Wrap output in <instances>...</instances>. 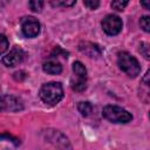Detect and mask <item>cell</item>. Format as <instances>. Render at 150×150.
Segmentation results:
<instances>
[{
    "label": "cell",
    "instance_id": "2e32d148",
    "mask_svg": "<svg viewBox=\"0 0 150 150\" xmlns=\"http://www.w3.org/2000/svg\"><path fill=\"white\" fill-rule=\"evenodd\" d=\"M8 46H9V43H8L7 38H6L4 34H0V55L4 54V53L7 50Z\"/></svg>",
    "mask_w": 150,
    "mask_h": 150
},
{
    "label": "cell",
    "instance_id": "9c48e42d",
    "mask_svg": "<svg viewBox=\"0 0 150 150\" xmlns=\"http://www.w3.org/2000/svg\"><path fill=\"white\" fill-rule=\"evenodd\" d=\"M42 69L45 73L47 74H50V75H57L62 71V64L60 63L59 60L56 59H49L47 60L43 66H42Z\"/></svg>",
    "mask_w": 150,
    "mask_h": 150
},
{
    "label": "cell",
    "instance_id": "5b68a950",
    "mask_svg": "<svg viewBox=\"0 0 150 150\" xmlns=\"http://www.w3.org/2000/svg\"><path fill=\"white\" fill-rule=\"evenodd\" d=\"M22 34L26 38H35L40 33V22L34 16H23L20 21Z\"/></svg>",
    "mask_w": 150,
    "mask_h": 150
},
{
    "label": "cell",
    "instance_id": "8992f818",
    "mask_svg": "<svg viewBox=\"0 0 150 150\" xmlns=\"http://www.w3.org/2000/svg\"><path fill=\"white\" fill-rule=\"evenodd\" d=\"M102 28L108 35H117L122 30V20L115 14H109L102 20Z\"/></svg>",
    "mask_w": 150,
    "mask_h": 150
},
{
    "label": "cell",
    "instance_id": "5bb4252c",
    "mask_svg": "<svg viewBox=\"0 0 150 150\" xmlns=\"http://www.w3.org/2000/svg\"><path fill=\"white\" fill-rule=\"evenodd\" d=\"M139 25H141V28L144 32L149 33L150 32V16L149 15H143L139 20Z\"/></svg>",
    "mask_w": 150,
    "mask_h": 150
},
{
    "label": "cell",
    "instance_id": "8fae6325",
    "mask_svg": "<svg viewBox=\"0 0 150 150\" xmlns=\"http://www.w3.org/2000/svg\"><path fill=\"white\" fill-rule=\"evenodd\" d=\"M73 73H74V76H76V77L87 79V69H86L84 64L80 61H75L73 63Z\"/></svg>",
    "mask_w": 150,
    "mask_h": 150
},
{
    "label": "cell",
    "instance_id": "ba28073f",
    "mask_svg": "<svg viewBox=\"0 0 150 150\" xmlns=\"http://www.w3.org/2000/svg\"><path fill=\"white\" fill-rule=\"evenodd\" d=\"M79 49L88 55L89 57H100L101 54H102V49L101 47L97 45V43H94V42H89V41H83L79 45Z\"/></svg>",
    "mask_w": 150,
    "mask_h": 150
},
{
    "label": "cell",
    "instance_id": "6da1fadb",
    "mask_svg": "<svg viewBox=\"0 0 150 150\" xmlns=\"http://www.w3.org/2000/svg\"><path fill=\"white\" fill-rule=\"evenodd\" d=\"M39 96L43 103L55 105L63 98V87L60 82H48L41 86Z\"/></svg>",
    "mask_w": 150,
    "mask_h": 150
},
{
    "label": "cell",
    "instance_id": "ffe728a7",
    "mask_svg": "<svg viewBox=\"0 0 150 150\" xmlns=\"http://www.w3.org/2000/svg\"><path fill=\"white\" fill-rule=\"evenodd\" d=\"M148 77H149V71H146V73H145V76H144V79H143V82L145 83V86H149V81H148Z\"/></svg>",
    "mask_w": 150,
    "mask_h": 150
},
{
    "label": "cell",
    "instance_id": "52a82bcc",
    "mask_svg": "<svg viewBox=\"0 0 150 150\" xmlns=\"http://www.w3.org/2000/svg\"><path fill=\"white\" fill-rule=\"evenodd\" d=\"M25 56H26L25 52H23L20 47L15 46V47H13V48L9 50L8 54H6V55L2 57L1 61H2V63H4L6 67H15V66L20 64V63L25 60Z\"/></svg>",
    "mask_w": 150,
    "mask_h": 150
},
{
    "label": "cell",
    "instance_id": "d6986e66",
    "mask_svg": "<svg viewBox=\"0 0 150 150\" xmlns=\"http://www.w3.org/2000/svg\"><path fill=\"white\" fill-rule=\"evenodd\" d=\"M139 52L143 54V56H144L145 59H149V45H148V43H145V42L141 43V46H139Z\"/></svg>",
    "mask_w": 150,
    "mask_h": 150
},
{
    "label": "cell",
    "instance_id": "7c38bea8",
    "mask_svg": "<svg viewBox=\"0 0 150 150\" xmlns=\"http://www.w3.org/2000/svg\"><path fill=\"white\" fill-rule=\"evenodd\" d=\"M77 110L81 112V115L82 116H84V117H87V116H89L90 114H91V111H93V104L90 103V102H79V104H77Z\"/></svg>",
    "mask_w": 150,
    "mask_h": 150
},
{
    "label": "cell",
    "instance_id": "3957f363",
    "mask_svg": "<svg viewBox=\"0 0 150 150\" xmlns=\"http://www.w3.org/2000/svg\"><path fill=\"white\" fill-rule=\"evenodd\" d=\"M117 63L122 71H124L130 77H136L141 73L139 62L135 56L128 52H121L117 55Z\"/></svg>",
    "mask_w": 150,
    "mask_h": 150
},
{
    "label": "cell",
    "instance_id": "30bf717a",
    "mask_svg": "<svg viewBox=\"0 0 150 150\" xmlns=\"http://www.w3.org/2000/svg\"><path fill=\"white\" fill-rule=\"evenodd\" d=\"M70 86H71V89L75 91H83L87 88V79L74 76L70 81Z\"/></svg>",
    "mask_w": 150,
    "mask_h": 150
},
{
    "label": "cell",
    "instance_id": "277c9868",
    "mask_svg": "<svg viewBox=\"0 0 150 150\" xmlns=\"http://www.w3.org/2000/svg\"><path fill=\"white\" fill-rule=\"evenodd\" d=\"M23 109L22 101L13 95L0 96V111L4 112H16Z\"/></svg>",
    "mask_w": 150,
    "mask_h": 150
},
{
    "label": "cell",
    "instance_id": "7a4b0ae2",
    "mask_svg": "<svg viewBox=\"0 0 150 150\" xmlns=\"http://www.w3.org/2000/svg\"><path fill=\"white\" fill-rule=\"evenodd\" d=\"M102 115L109 122L118 123V124H125V123H129L132 120V115L128 110H125L122 107L115 105V104L105 105L102 110Z\"/></svg>",
    "mask_w": 150,
    "mask_h": 150
},
{
    "label": "cell",
    "instance_id": "4fadbf2b",
    "mask_svg": "<svg viewBox=\"0 0 150 150\" xmlns=\"http://www.w3.org/2000/svg\"><path fill=\"white\" fill-rule=\"evenodd\" d=\"M52 6L54 7H71L76 4L75 0H57V1H50Z\"/></svg>",
    "mask_w": 150,
    "mask_h": 150
},
{
    "label": "cell",
    "instance_id": "ac0fdd59",
    "mask_svg": "<svg viewBox=\"0 0 150 150\" xmlns=\"http://www.w3.org/2000/svg\"><path fill=\"white\" fill-rule=\"evenodd\" d=\"M83 4H84V6H87L90 9H96L100 6L98 0H86V1H83Z\"/></svg>",
    "mask_w": 150,
    "mask_h": 150
},
{
    "label": "cell",
    "instance_id": "44dd1931",
    "mask_svg": "<svg viewBox=\"0 0 150 150\" xmlns=\"http://www.w3.org/2000/svg\"><path fill=\"white\" fill-rule=\"evenodd\" d=\"M142 5H143L146 9H149V2H148V1H143V2H142Z\"/></svg>",
    "mask_w": 150,
    "mask_h": 150
},
{
    "label": "cell",
    "instance_id": "e0dca14e",
    "mask_svg": "<svg viewBox=\"0 0 150 150\" xmlns=\"http://www.w3.org/2000/svg\"><path fill=\"white\" fill-rule=\"evenodd\" d=\"M128 5V1H122V0H116L111 2V7L116 11H123Z\"/></svg>",
    "mask_w": 150,
    "mask_h": 150
},
{
    "label": "cell",
    "instance_id": "9a60e30c",
    "mask_svg": "<svg viewBox=\"0 0 150 150\" xmlns=\"http://www.w3.org/2000/svg\"><path fill=\"white\" fill-rule=\"evenodd\" d=\"M28 6L33 12H40L42 9V7H43V1H41V0H32V1L28 2Z\"/></svg>",
    "mask_w": 150,
    "mask_h": 150
}]
</instances>
